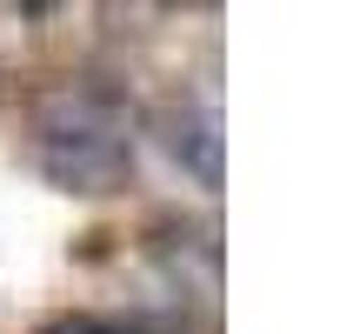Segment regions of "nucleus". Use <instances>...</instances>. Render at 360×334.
Returning a JSON list of instances; mask_svg holds the SVG:
<instances>
[{
	"label": "nucleus",
	"mask_w": 360,
	"mask_h": 334,
	"mask_svg": "<svg viewBox=\"0 0 360 334\" xmlns=\"http://www.w3.org/2000/svg\"><path fill=\"white\" fill-rule=\"evenodd\" d=\"M40 167H47V180H60L74 194H107L127 174V141L87 101H60L40 114Z\"/></svg>",
	"instance_id": "1"
},
{
	"label": "nucleus",
	"mask_w": 360,
	"mask_h": 334,
	"mask_svg": "<svg viewBox=\"0 0 360 334\" xmlns=\"http://www.w3.org/2000/svg\"><path fill=\"white\" fill-rule=\"evenodd\" d=\"M167 154L187 167L200 187H220V120L207 107H180L167 120Z\"/></svg>",
	"instance_id": "2"
},
{
	"label": "nucleus",
	"mask_w": 360,
	"mask_h": 334,
	"mask_svg": "<svg viewBox=\"0 0 360 334\" xmlns=\"http://www.w3.org/2000/svg\"><path fill=\"white\" fill-rule=\"evenodd\" d=\"M40 334H141V328L107 321V314H53V321H40Z\"/></svg>",
	"instance_id": "3"
}]
</instances>
